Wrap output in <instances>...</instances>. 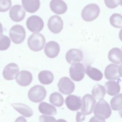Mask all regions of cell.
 Here are the masks:
<instances>
[{
	"label": "cell",
	"mask_w": 122,
	"mask_h": 122,
	"mask_svg": "<svg viewBox=\"0 0 122 122\" xmlns=\"http://www.w3.org/2000/svg\"><path fill=\"white\" fill-rule=\"evenodd\" d=\"M94 107V116L105 120L108 118L112 114L111 107L108 102L104 100H100Z\"/></svg>",
	"instance_id": "1"
},
{
	"label": "cell",
	"mask_w": 122,
	"mask_h": 122,
	"mask_svg": "<svg viewBox=\"0 0 122 122\" xmlns=\"http://www.w3.org/2000/svg\"><path fill=\"white\" fill-rule=\"evenodd\" d=\"M45 44V39L43 35L39 33H34L28 40V45L29 48L34 51L41 50Z\"/></svg>",
	"instance_id": "2"
},
{
	"label": "cell",
	"mask_w": 122,
	"mask_h": 122,
	"mask_svg": "<svg viewBox=\"0 0 122 122\" xmlns=\"http://www.w3.org/2000/svg\"><path fill=\"white\" fill-rule=\"evenodd\" d=\"M100 8L98 5L92 3L86 5L81 12V17L86 21H92L99 15Z\"/></svg>",
	"instance_id": "3"
},
{
	"label": "cell",
	"mask_w": 122,
	"mask_h": 122,
	"mask_svg": "<svg viewBox=\"0 0 122 122\" xmlns=\"http://www.w3.org/2000/svg\"><path fill=\"white\" fill-rule=\"evenodd\" d=\"M47 94L45 88L40 85H36L31 87L28 92V98L33 102H39L43 101Z\"/></svg>",
	"instance_id": "4"
},
{
	"label": "cell",
	"mask_w": 122,
	"mask_h": 122,
	"mask_svg": "<svg viewBox=\"0 0 122 122\" xmlns=\"http://www.w3.org/2000/svg\"><path fill=\"white\" fill-rule=\"evenodd\" d=\"M9 35L13 42L15 44H20L25 38L26 31L23 26L17 24L10 28Z\"/></svg>",
	"instance_id": "5"
},
{
	"label": "cell",
	"mask_w": 122,
	"mask_h": 122,
	"mask_svg": "<svg viewBox=\"0 0 122 122\" xmlns=\"http://www.w3.org/2000/svg\"><path fill=\"white\" fill-rule=\"evenodd\" d=\"M26 26L30 31L32 32H39L42 30L44 22L41 17L32 15L27 20Z\"/></svg>",
	"instance_id": "6"
},
{
	"label": "cell",
	"mask_w": 122,
	"mask_h": 122,
	"mask_svg": "<svg viewBox=\"0 0 122 122\" xmlns=\"http://www.w3.org/2000/svg\"><path fill=\"white\" fill-rule=\"evenodd\" d=\"M104 75L107 80H116L122 77V65L110 64L104 71Z\"/></svg>",
	"instance_id": "7"
},
{
	"label": "cell",
	"mask_w": 122,
	"mask_h": 122,
	"mask_svg": "<svg viewBox=\"0 0 122 122\" xmlns=\"http://www.w3.org/2000/svg\"><path fill=\"white\" fill-rule=\"evenodd\" d=\"M70 76L74 81H79L83 79L84 77L85 69L81 63H74L70 68Z\"/></svg>",
	"instance_id": "8"
},
{
	"label": "cell",
	"mask_w": 122,
	"mask_h": 122,
	"mask_svg": "<svg viewBox=\"0 0 122 122\" xmlns=\"http://www.w3.org/2000/svg\"><path fill=\"white\" fill-rule=\"evenodd\" d=\"M59 91L63 94H69L74 90V83L67 77H63L59 80L58 83Z\"/></svg>",
	"instance_id": "9"
},
{
	"label": "cell",
	"mask_w": 122,
	"mask_h": 122,
	"mask_svg": "<svg viewBox=\"0 0 122 122\" xmlns=\"http://www.w3.org/2000/svg\"><path fill=\"white\" fill-rule=\"evenodd\" d=\"M95 103L96 100L92 95L89 94H85L82 99V112L85 115L90 114L93 111Z\"/></svg>",
	"instance_id": "10"
},
{
	"label": "cell",
	"mask_w": 122,
	"mask_h": 122,
	"mask_svg": "<svg viewBox=\"0 0 122 122\" xmlns=\"http://www.w3.org/2000/svg\"><path fill=\"white\" fill-rule=\"evenodd\" d=\"M48 27L52 33H59L63 29V22L60 17L53 15L50 17L48 20Z\"/></svg>",
	"instance_id": "11"
},
{
	"label": "cell",
	"mask_w": 122,
	"mask_h": 122,
	"mask_svg": "<svg viewBox=\"0 0 122 122\" xmlns=\"http://www.w3.org/2000/svg\"><path fill=\"white\" fill-rule=\"evenodd\" d=\"M9 15L11 20L15 22H19L24 19L25 11L20 5H15L11 8Z\"/></svg>",
	"instance_id": "12"
},
{
	"label": "cell",
	"mask_w": 122,
	"mask_h": 122,
	"mask_svg": "<svg viewBox=\"0 0 122 122\" xmlns=\"http://www.w3.org/2000/svg\"><path fill=\"white\" fill-rule=\"evenodd\" d=\"M19 71V67L14 63H10L7 64L3 71V76L6 80H13Z\"/></svg>",
	"instance_id": "13"
},
{
	"label": "cell",
	"mask_w": 122,
	"mask_h": 122,
	"mask_svg": "<svg viewBox=\"0 0 122 122\" xmlns=\"http://www.w3.org/2000/svg\"><path fill=\"white\" fill-rule=\"evenodd\" d=\"M65 104L70 110L76 111L81 107L82 101L80 97L74 95H70L66 98Z\"/></svg>",
	"instance_id": "14"
},
{
	"label": "cell",
	"mask_w": 122,
	"mask_h": 122,
	"mask_svg": "<svg viewBox=\"0 0 122 122\" xmlns=\"http://www.w3.org/2000/svg\"><path fill=\"white\" fill-rule=\"evenodd\" d=\"M15 78L18 84L21 86H27L31 82L32 75L29 71H21L18 73Z\"/></svg>",
	"instance_id": "15"
},
{
	"label": "cell",
	"mask_w": 122,
	"mask_h": 122,
	"mask_svg": "<svg viewBox=\"0 0 122 122\" xmlns=\"http://www.w3.org/2000/svg\"><path fill=\"white\" fill-rule=\"evenodd\" d=\"M60 51L59 44L54 41H50L46 44L44 47V52L46 55L50 58L57 56Z\"/></svg>",
	"instance_id": "16"
},
{
	"label": "cell",
	"mask_w": 122,
	"mask_h": 122,
	"mask_svg": "<svg viewBox=\"0 0 122 122\" xmlns=\"http://www.w3.org/2000/svg\"><path fill=\"white\" fill-rule=\"evenodd\" d=\"M83 59L82 51L77 49H71L66 54V59L70 64L81 61Z\"/></svg>",
	"instance_id": "17"
},
{
	"label": "cell",
	"mask_w": 122,
	"mask_h": 122,
	"mask_svg": "<svg viewBox=\"0 0 122 122\" xmlns=\"http://www.w3.org/2000/svg\"><path fill=\"white\" fill-rule=\"evenodd\" d=\"M51 10L57 14H62L67 10V6L62 0H51L50 4Z\"/></svg>",
	"instance_id": "18"
},
{
	"label": "cell",
	"mask_w": 122,
	"mask_h": 122,
	"mask_svg": "<svg viewBox=\"0 0 122 122\" xmlns=\"http://www.w3.org/2000/svg\"><path fill=\"white\" fill-rule=\"evenodd\" d=\"M21 3L24 10L31 13L37 11L40 6V0H21Z\"/></svg>",
	"instance_id": "19"
},
{
	"label": "cell",
	"mask_w": 122,
	"mask_h": 122,
	"mask_svg": "<svg viewBox=\"0 0 122 122\" xmlns=\"http://www.w3.org/2000/svg\"><path fill=\"white\" fill-rule=\"evenodd\" d=\"M12 107L18 112L26 117H30L33 114L32 110L28 105L21 103L11 104Z\"/></svg>",
	"instance_id": "20"
},
{
	"label": "cell",
	"mask_w": 122,
	"mask_h": 122,
	"mask_svg": "<svg viewBox=\"0 0 122 122\" xmlns=\"http://www.w3.org/2000/svg\"><path fill=\"white\" fill-rule=\"evenodd\" d=\"M108 59L110 61L115 64H121L122 61L121 50L118 48H113L109 52Z\"/></svg>",
	"instance_id": "21"
},
{
	"label": "cell",
	"mask_w": 122,
	"mask_h": 122,
	"mask_svg": "<svg viewBox=\"0 0 122 122\" xmlns=\"http://www.w3.org/2000/svg\"><path fill=\"white\" fill-rule=\"evenodd\" d=\"M87 75L92 79L99 81L103 77V74L99 70L92 67L90 65H87L85 70Z\"/></svg>",
	"instance_id": "22"
},
{
	"label": "cell",
	"mask_w": 122,
	"mask_h": 122,
	"mask_svg": "<svg viewBox=\"0 0 122 122\" xmlns=\"http://www.w3.org/2000/svg\"><path fill=\"white\" fill-rule=\"evenodd\" d=\"M40 112L43 114L52 115L57 113L56 109L53 105L46 102H41L38 107Z\"/></svg>",
	"instance_id": "23"
},
{
	"label": "cell",
	"mask_w": 122,
	"mask_h": 122,
	"mask_svg": "<svg viewBox=\"0 0 122 122\" xmlns=\"http://www.w3.org/2000/svg\"><path fill=\"white\" fill-rule=\"evenodd\" d=\"M105 86L107 89V93L111 96H116L120 91V85L115 81H110L106 82Z\"/></svg>",
	"instance_id": "24"
},
{
	"label": "cell",
	"mask_w": 122,
	"mask_h": 122,
	"mask_svg": "<svg viewBox=\"0 0 122 122\" xmlns=\"http://www.w3.org/2000/svg\"><path fill=\"white\" fill-rule=\"evenodd\" d=\"M38 79L41 83L48 85L51 84L53 81L54 76L51 71L44 70L40 71L38 75Z\"/></svg>",
	"instance_id": "25"
},
{
	"label": "cell",
	"mask_w": 122,
	"mask_h": 122,
	"mask_svg": "<svg viewBox=\"0 0 122 122\" xmlns=\"http://www.w3.org/2000/svg\"><path fill=\"white\" fill-rule=\"evenodd\" d=\"M93 96L97 100H102L106 93V90L104 86L97 84L92 88V91Z\"/></svg>",
	"instance_id": "26"
},
{
	"label": "cell",
	"mask_w": 122,
	"mask_h": 122,
	"mask_svg": "<svg viewBox=\"0 0 122 122\" xmlns=\"http://www.w3.org/2000/svg\"><path fill=\"white\" fill-rule=\"evenodd\" d=\"M49 101L51 103L57 107L61 106L64 102L63 96L58 92L52 93L50 96Z\"/></svg>",
	"instance_id": "27"
},
{
	"label": "cell",
	"mask_w": 122,
	"mask_h": 122,
	"mask_svg": "<svg viewBox=\"0 0 122 122\" xmlns=\"http://www.w3.org/2000/svg\"><path fill=\"white\" fill-rule=\"evenodd\" d=\"M110 103L113 110H121L122 108V94L121 93L113 97L110 101Z\"/></svg>",
	"instance_id": "28"
},
{
	"label": "cell",
	"mask_w": 122,
	"mask_h": 122,
	"mask_svg": "<svg viewBox=\"0 0 122 122\" xmlns=\"http://www.w3.org/2000/svg\"><path fill=\"white\" fill-rule=\"evenodd\" d=\"M111 24L115 28H121L122 27V17L120 14L114 13L110 18Z\"/></svg>",
	"instance_id": "29"
},
{
	"label": "cell",
	"mask_w": 122,
	"mask_h": 122,
	"mask_svg": "<svg viewBox=\"0 0 122 122\" xmlns=\"http://www.w3.org/2000/svg\"><path fill=\"white\" fill-rule=\"evenodd\" d=\"M10 45V38L0 33V51H5L7 50Z\"/></svg>",
	"instance_id": "30"
},
{
	"label": "cell",
	"mask_w": 122,
	"mask_h": 122,
	"mask_svg": "<svg viewBox=\"0 0 122 122\" xmlns=\"http://www.w3.org/2000/svg\"><path fill=\"white\" fill-rule=\"evenodd\" d=\"M11 6V0H0V12H6L8 11Z\"/></svg>",
	"instance_id": "31"
},
{
	"label": "cell",
	"mask_w": 122,
	"mask_h": 122,
	"mask_svg": "<svg viewBox=\"0 0 122 122\" xmlns=\"http://www.w3.org/2000/svg\"><path fill=\"white\" fill-rule=\"evenodd\" d=\"M120 0H104L106 6L110 9H114L120 4Z\"/></svg>",
	"instance_id": "32"
},
{
	"label": "cell",
	"mask_w": 122,
	"mask_h": 122,
	"mask_svg": "<svg viewBox=\"0 0 122 122\" xmlns=\"http://www.w3.org/2000/svg\"><path fill=\"white\" fill-rule=\"evenodd\" d=\"M39 122H56V119L50 116L46 115H41L39 117Z\"/></svg>",
	"instance_id": "33"
},
{
	"label": "cell",
	"mask_w": 122,
	"mask_h": 122,
	"mask_svg": "<svg viewBox=\"0 0 122 122\" xmlns=\"http://www.w3.org/2000/svg\"><path fill=\"white\" fill-rule=\"evenodd\" d=\"M85 115L81 112H77V116L76 117V120L77 122H82L85 120Z\"/></svg>",
	"instance_id": "34"
},
{
	"label": "cell",
	"mask_w": 122,
	"mask_h": 122,
	"mask_svg": "<svg viewBox=\"0 0 122 122\" xmlns=\"http://www.w3.org/2000/svg\"><path fill=\"white\" fill-rule=\"evenodd\" d=\"M89 122H105V120L96 116H93L89 121Z\"/></svg>",
	"instance_id": "35"
},
{
	"label": "cell",
	"mask_w": 122,
	"mask_h": 122,
	"mask_svg": "<svg viewBox=\"0 0 122 122\" xmlns=\"http://www.w3.org/2000/svg\"><path fill=\"white\" fill-rule=\"evenodd\" d=\"M15 122H27V121L24 117L19 116L16 119Z\"/></svg>",
	"instance_id": "36"
},
{
	"label": "cell",
	"mask_w": 122,
	"mask_h": 122,
	"mask_svg": "<svg viewBox=\"0 0 122 122\" xmlns=\"http://www.w3.org/2000/svg\"><path fill=\"white\" fill-rule=\"evenodd\" d=\"M3 32V27L1 23L0 22V33H2Z\"/></svg>",
	"instance_id": "37"
},
{
	"label": "cell",
	"mask_w": 122,
	"mask_h": 122,
	"mask_svg": "<svg viewBox=\"0 0 122 122\" xmlns=\"http://www.w3.org/2000/svg\"><path fill=\"white\" fill-rule=\"evenodd\" d=\"M56 122H67V121L64 119H59L56 121Z\"/></svg>",
	"instance_id": "38"
}]
</instances>
